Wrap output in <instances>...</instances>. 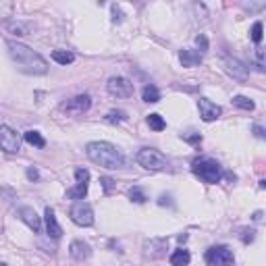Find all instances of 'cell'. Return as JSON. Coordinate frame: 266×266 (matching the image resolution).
Returning <instances> with one entry per match:
<instances>
[{
	"instance_id": "14",
	"label": "cell",
	"mask_w": 266,
	"mask_h": 266,
	"mask_svg": "<svg viewBox=\"0 0 266 266\" xmlns=\"http://www.w3.org/2000/svg\"><path fill=\"white\" fill-rule=\"evenodd\" d=\"M69 254H71V258L73 260H88V258L92 256V247L85 244V241H81V239H75V241H71V246H69Z\"/></svg>"
},
{
	"instance_id": "29",
	"label": "cell",
	"mask_w": 266,
	"mask_h": 266,
	"mask_svg": "<svg viewBox=\"0 0 266 266\" xmlns=\"http://www.w3.org/2000/svg\"><path fill=\"white\" fill-rule=\"evenodd\" d=\"M75 179H77V183H88L90 181V171L75 169Z\"/></svg>"
},
{
	"instance_id": "15",
	"label": "cell",
	"mask_w": 266,
	"mask_h": 266,
	"mask_svg": "<svg viewBox=\"0 0 266 266\" xmlns=\"http://www.w3.org/2000/svg\"><path fill=\"white\" fill-rule=\"evenodd\" d=\"M179 60H181V65L187 67V69H191V67H200V62H202V54H200L198 50L187 48V50H181V52H179Z\"/></svg>"
},
{
	"instance_id": "18",
	"label": "cell",
	"mask_w": 266,
	"mask_h": 266,
	"mask_svg": "<svg viewBox=\"0 0 266 266\" xmlns=\"http://www.w3.org/2000/svg\"><path fill=\"white\" fill-rule=\"evenodd\" d=\"M190 260H191V256H190V252L187 249H175L173 254H171V264L173 266H187L190 264Z\"/></svg>"
},
{
	"instance_id": "19",
	"label": "cell",
	"mask_w": 266,
	"mask_h": 266,
	"mask_svg": "<svg viewBox=\"0 0 266 266\" xmlns=\"http://www.w3.org/2000/svg\"><path fill=\"white\" fill-rule=\"evenodd\" d=\"M23 139L29 144V146H36V148H44L46 146V139L40 135V131H34V129H29L23 133Z\"/></svg>"
},
{
	"instance_id": "32",
	"label": "cell",
	"mask_w": 266,
	"mask_h": 266,
	"mask_svg": "<svg viewBox=\"0 0 266 266\" xmlns=\"http://www.w3.org/2000/svg\"><path fill=\"white\" fill-rule=\"evenodd\" d=\"M195 44L200 46V50H198L200 54H204V52L208 50V40H206V36H202V34H200L198 38H195Z\"/></svg>"
},
{
	"instance_id": "37",
	"label": "cell",
	"mask_w": 266,
	"mask_h": 266,
	"mask_svg": "<svg viewBox=\"0 0 266 266\" xmlns=\"http://www.w3.org/2000/svg\"><path fill=\"white\" fill-rule=\"evenodd\" d=\"M260 218H262V212H260V210H258V212L254 214V221H260Z\"/></svg>"
},
{
	"instance_id": "6",
	"label": "cell",
	"mask_w": 266,
	"mask_h": 266,
	"mask_svg": "<svg viewBox=\"0 0 266 266\" xmlns=\"http://www.w3.org/2000/svg\"><path fill=\"white\" fill-rule=\"evenodd\" d=\"M0 150L6 154H17L21 150L19 133L11 127H6V125H0Z\"/></svg>"
},
{
	"instance_id": "26",
	"label": "cell",
	"mask_w": 266,
	"mask_h": 266,
	"mask_svg": "<svg viewBox=\"0 0 266 266\" xmlns=\"http://www.w3.org/2000/svg\"><path fill=\"white\" fill-rule=\"evenodd\" d=\"M104 119H106V123H121V121H125V119H127V113H125V111H111V113H108L106 116H104Z\"/></svg>"
},
{
	"instance_id": "8",
	"label": "cell",
	"mask_w": 266,
	"mask_h": 266,
	"mask_svg": "<svg viewBox=\"0 0 266 266\" xmlns=\"http://www.w3.org/2000/svg\"><path fill=\"white\" fill-rule=\"evenodd\" d=\"M90 106H92V98L88 96V94H79V96L67 100V102L60 106V111L67 113L69 116H79L83 113H88Z\"/></svg>"
},
{
	"instance_id": "31",
	"label": "cell",
	"mask_w": 266,
	"mask_h": 266,
	"mask_svg": "<svg viewBox=\"0 0 266 266\" xmlns=\"http://www.w3.org/2000/svg\"><path fill=\"white\" fill-rule=\"evenodd\" d=\"M256 67H258V71H264V50L262 48H256Z\"/></svg>"
},
{
	"instance_id": "38",
	"label": "cell",
	"mask_w": 266,
	"mask_h": 266,
	"mask_svg": "<svg viewBox=\"0 0 266 266\" xmlns=\"http://www.w3.org/2000/svg\"><path fill=\"white\" fill-rule=\"evenodd\" d=\"M0 266H6V264H4V262H0Z\"/></svg>"
},
{
	"instance_id": "28",
	"label": "cell",
	"mask_w": 266,
	"mask_h": 266,
	"mask_svg": "<svg viewBox=\"0 0 266 266\" xmlns=\"http://www.w3.org/2000/svg\"><path fill=\"white\" fill-rule=\"evenodd\" d=\"M262 23L260 21H256L254 25H252V31H249V34H252V42H256V44H260L262 42Z\"/></svg>"
},
{
	"instance_id": "13",
	"label": "cell",
	"mask_w": 266,
	"mask_h": 266,
	"mask_svg": "<svg viewBox=\"0 0 266 266\" xmlns=\"http://www.w3.org/2000/svg\"><path fill=\"white\" fill-rule=\"evenodd\" d=\"M44 223H46V233L52 237V239H60L62 237V229L57 221V214H54V210L48 206L44 210Z\"/></svg>"
},
{
	"instance_id": "1",
	"label": "cell",
	"mask_w": 266,
	"mask_h": 266,
	"mask_svg": "<svg viewBox=\"0 0 266 266\" xmlns=\"http://www.w3.org/2000/svg\"><path fill=\"white\" fill-rule=\"evenodd\" d=\"M11 58L15 60V65L21 73L27 75H46L48 73V62L42 54H38L36 50H31L29 46L21 42H6Z\"/></svg>"
},
{
	"instance_id": "5",
	"label": "cell",
	"mask_w": 266,
	"mask_h": 266,
	"mask_svg": "<svg viewBox=\"0 0 266 266\" xmlns=\"http://www.w3.org/2000/svg\"><path fill=\"white\" fill-rule=\"evenodd\" d=\"M206 264L208 266H233L235 264V256H233L229 246H212L206 249Z\"/></svg>"
},
{
	"instance_id": "24",
	"label": "cell",
	"mask_w": 266,
	"mask_h": 266,
	"mask_svg": "<svg viewBox=\"0 0 266 266\" xmlns=\"http://www.w3.org/2000/svg\"><path fill=\"white\" fill-rule=\"evenodd\" d=\"M146 121H148V125H150V129H154V131H162L164 127H167V121H164L160 114H156V113L154 114H148Z\"/></svg>"
},
{
	"instance_id": "12",
	"label": "cell",
	"mask_w": 266,
	"mask_h": 266,
	"mask_svg": "<svg viewBox=\"0 0 266 266\" xmlns=\"http://www.w3.org/2000/svg\"><path fill=\"white\" fill-rule=\"evenodd\" d=\"M17 216H19V221L25 223L34 233H40V231H42V218L36 214V210H34V208H29V206H21V208L17 210Z\"/></svg>"
},
{
	"instance_id": "34",
	"label": "cell",
	"mask_w": 266,
	"mask_h": 266,
	"mask_svg": "<svg viewBox=\"0 0 266 266\" xmlns=\"http://www.w3.org/2000/svg\"><path fill=\"white\" fill-rule=\"evenodd\" d=\"M185 142H190V144H200L202 142V135L200 133H195V135H181Z\"/></svg>"
},
{
	"instance_id": "3",
	"label": "cell",
	"mask_w": 266,
	"mask_h": 266,
	"mask_svg": "<svg viewBox=\"0 0 266 266\" xmlns=\"http://www.w3.org/2000/svg\"><path fill=\"white\" fill-rule=\"evenodd\" d=\"M191 171L195 177H200L204 183L208 185H214L221 181L223 177V169L214 158H195L191 162Z\"/></svg>"
},
{
	"instance_id": "11",
	"label": "cell",
	"mask_w": 266,
	"mask_h": 266,
	"mask_svg": "<svg viewBox=\"0 0 266 266\" xmlns=\"http://www.w3.org/2000/svg\"><path fill=\"white\" fill-rule=\"evenodd\" d=\"M198 108H200L202 121H206V123H212V121H216L218 116L223 114V108L218 104H214V102H210L208 98H200L198 100Z\"/></svg>"
},
{
	"instance_id": "10",
	"label": "cell",
	"mask_w": 266,
	"mask_h": 266,
	"mask_svg": "<svg viewBox=\"0 0 266 266\" xmlns=\"http://www.w3.org/2000/svg\"><path fill=\"white\" fill-rule=\"evenodd\" d=\"M167 244H169V239H164V237H154V239H150V241H146V244H144V254H146V258L158 260V258L167 256Z\"/></svg>"
},
{
	"instance_id": "30",
	"label": "cell",
	"mask_w": 266,
	"mask_h": 266,
	"mask_svg": "<svg viewBox=\"0 0 266 266\" xmlns=\"http://www.w3.org/2000/svg\"><path fill=\"white\" fill-rule=\"evenodd\" d=\"M254 237H256V231H254V229H244V231H241V241H244L246 246L252 244Z\"/></svg>"
},
{
	"instance_id": "27",
	"label": "cell",
	"mask_w": 266,
	"mask_h": 266,
	"mask_svg": "<svg viewBox=\"0 0 266 266\" xmlns=\"http://www.w3.org/2000/svg\"><path fill=\"white\" fill-rule=\"evenodd\" d=\"M100 185H102V190H104L106 195H111L114 191V187H116L114 179H111V177H100Z\"/></svg>"
},
{
	"instance_id": "35",
	"label": "cell",
	"mask_w": 266,
	"mask_h": 266,
	"mask_svg": "<svg viewBox=\"0 0 266 266\" xmlns=\"http://www.w3.org/2000/svg\"><path fill=\"white\" fill-rule=\"evenodd\" d=\"M121 17H123V15H121V11H119V6L113 4V21H114V23H119Z\"/></svg>"
},
{
	"instance_id": "17",
	"label": "cell",
	"mask_w": 266,
	"mask_h": 266,
	"mask_svg": "<svg viewBox=\"0 0 266 266\" xmlns=\"http://www.w3.org/2000/svg\"><path fill=\"white\" fill-rule=\"evenodd\" d=\"M2 25H4V29H9L11 34H15V36H25V34H29V29H31L29 23H23V21H4Z\"/></svg>"
},
{
	"instance_id": "33",
	"label": "cell",
	"mask_w": 266,
	"mask_h": 266,
	"mask_svg": "<svg viewBox=\"0 0 266 266\" xmlns=\"http://www.w3.org/2000/svg\"><path fill=\"white\" fill-rule=\"evenodd\" d=\"M27 179H29V181H38V179H40V173H38V169L29 167V169H27Z\"/></svg>"
},
{
	"instance_id": "25",
	"label": "cell",
	"mask_w": 266,
	"mask_h": 266,
	"mask_svg": "<svg viewBox=\"0 0 266 266\" xmlns=\"http://www.w3.org/2000/svg\"><path fill=\"white\" fill-rule=\"evenodd\" d=\"M233 104H235L237 108H241V111H254L256 108L254 100H249L247 96H235L233 98Z\"/></svg>"
},
{
	"instance_id": "4",
	"label": "cell",
	"mask_w": 266,
	"mask_h": 266,
	"mask_svg": "<svg viewBox=\"0 0 266 266\" xmlns=\"http://www.w3.org/2000/svg\"><path fill=\"white\" fill-rule=\"evenodd\" d=\"M135 160L146 171H167L169 169V158L160 150H156V148H142L137 152Z\"/></svg>"
},
{
	"instance_id": "23",
	"label": "cell",
	"mask_w": 266,
	"mask_h": 266,
	"mask_svg": "<svg viewBox=\"0 0 266 266\" xmlns=\"http://www.w3.org/2000/svg\"><path fill=\"white\" fill-rule=\"evenodd\" d=\"M127 195H129V200H131V202H135V204H144V202L148 200L146 191L142 190V187H137V185L129 187V190H127Z\"/></svg>"
},
{
	"instance_id": "16",
	"label": "cell",
	"mask_w": 266,
	"mask_h": 266,
	"mask_svg": "<svg viewBox=\"0 0 266 266\" xmlns=\"http://www.w3.org/2000/svg\"><path fill=\"white\" fill-rule=\"evenodd\" d=\"M223 62H225L227 73H231L233 77H235V79H246V77H247V69L241 65L239 60H235V58H225Z\"/></svg>"
},
{
	"instance_id": "7",
	"label": "cell",
	"mask_w": 266,
	"mask_h": 266,
	"mask_svg": "<svg viewBox=\"0 0 266 266\" xmlns=\"http://www.w3.org/2000/svg\"><path fill=\"white\" fill-rule=\"evenodd\" d=\"M69 216H71V221L79 227H92L94 225V210L88 202H75L69 210Z\"/></svg>"
},
{
	"instance_id": "2",
	"label": "cell",
	"mask_w": 266,
	"mask_h": 266,
	"mask_svg": "<svg viewBox=\"0 0 266 266\" xmlns=\"http://www.w3.org/2000/svg\"><path fill=\"white\" fill-rule=\"evenodd\" d=\"M85 154H88V158L92 162H96L104 169L116 171V169L125 167L123 152L111 142H90L88 146H85Z\"/></svg>"
},
{
	"instance_id": "21",
	"label": "cell",
	"mask_w": 266,
	"mask_h": 266,
	"mask_svg": "<svg viewBox=\"0 0 266 266\" xmlns=\"http://www.w3.org/2000/svg\"><path fill=\"white\" fill-rule=\"evenodd\" d=\"M52 60L58 62V65H71V62L75 60V54L67 52V50H54L52 52Z\"/></svg>"
},
{
	"instance_id": "22",
	"label": "cell",
	"mask_w": 266,
	"mask_h": 266,
	"mask_svg": "<svg viewBox=\"0 0 266 266\" xmlns=\"http://www.w3.org/2000/svg\"><path fill=\"white\" fill-rule=\"evenodd\" d=\"M142 98L148 104H156L160 100V92H158V88H154V85H146L142 92Z\"/></svg>"
},
{
	"instance_id": "9",
	"label": "cell",
	"mask_w": 266,
	"mask_h": 266,
	"mask_svg": "<svg viewBox=\"0 0 266 266\" xmlns=\"http://www.w3.org/2000/svg\"><path fill=\"white\" fill-rule=\"evenodd\" d=\"M106 90L111 96H116V98H131L135 88H133V83L129 79H125V77H111L106 83Z\"/></svg>"
},
{
	"instance_id": "20",
	"label": "cell",
	"mask_w": 266,
	"mask_h": 266,
	"mask_svg": "<svg viewBox=\"0 0 266 266\" xmlns=\"http://www.w3.org/2000/svg\"><path fill=\"white\" fill-rule=\"evenodd\" d=\"M85 195H88V183H77L75 187H71V190H67V198L69 200L81 202Z\"/></svg>"
},
{
	"instance_id": "36",
	"label": "cell",
	"mask_w": 266,
	"mask_h": 266,
	"mask_svg": "<svg viewBox=\"0 0 266 266\" xmlns=\"http://www.w3.org/2000/svg\"><path fill=\"white\" fill-rule=\"evenodd\" d=\"M254 133H256L258 137H264V129L260 127V125H254Z\"/></svg>"
}]
</instances>
